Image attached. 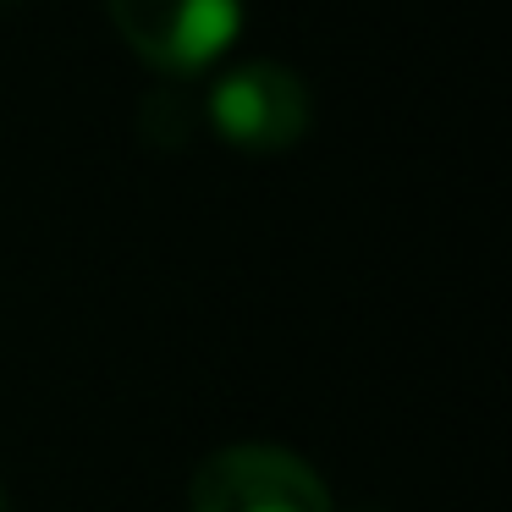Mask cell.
<instances>
[{"instance_id": "cell-1", "label": "cell", "mask_w": 512, "mask_h": 512, "mask_svg": "<svg viewBox=\"0 0 512 512\" xmlns=\"http://www.w3.org/2000/svg\"><path fill=\"white\" fill-rule=\"evenodd\" d=\"M105 17L122 45L166 78L210 72L243 34V0H105Z\"/></svg>"}, {"instance_id": "cell-4", "label": "cell", "mask_w": 512, "mask_h": 512, "mask_svg": "<svg viewBox=\"0 0 512 512\" xmlns=\"http://www.w3.org/2000/svg\"><path fill=\"white\" fill-rule=\"evenodd\" d=\"M0 512H12V507H6V485H0Z\"/></svg>"}, {"instance_id": "cell-2", "label": "cell", "mask_w": 512, "mask_h": 512, "mask_svg": "<svg viewBox=\"0 0 512 512\" xmlns=\"http://www.w3.org/2000/svg\"><path fill=\"white\" fill-rule=\"evenodd\" d=\"M188 512H336L325 479L298 452L237 441L193 468Z\"/></svg>"}, {"instance_id": "cell-3", "label": "cell", "mask_w": 512, "mask_h": 512, "mask_svg": "<svg viewBox=\"0 0 512 512\" xmlns=\"http://www.w3.org/2000/svg\"><path fill=\"white\" fill-rule=\"evenodd\" d=\"M204 116L243 155H287L309 133L314 105L292 67H281L270 56H254L215 78L210 100H204Z\"/></svg>"}, {"instance_id": "cell-5", "label": "cell", "mask_w": 512, "mask_h": 512, "mask_svg": "<svg viewBox=\"0 0 512 512\" xmlns=\"http://www.w3.org/2000/svg\"><path fill=\"white\" fill-rule=\"evenodd\" d=\"M0 6H6V0H0Z\"/></svg>"}]
</instances>
